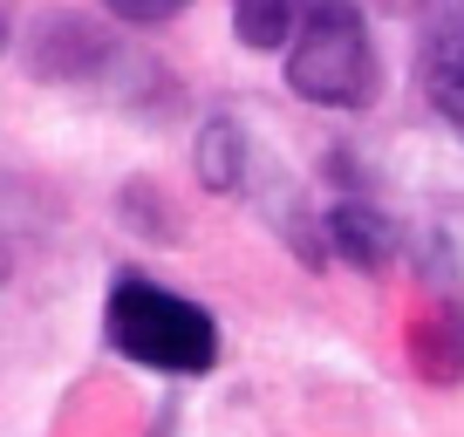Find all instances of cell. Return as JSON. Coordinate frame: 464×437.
I'll list each match as a JSON object with an SVG mask.
<instances>
[{
  "label": "cell",
  "mask_w": 464,
  "mask_h": 437,
  "mask_svg": "<svg viewBox=\"0 0 464 437\" xmlns=\"http://www.w3.org/2000/svg\"><path fill=\"white\" fill-rule=\"evenodd\" d=\"M102 335H110L116 355H130L144 369H164V376H205L218 363V321L198 301H185L171 287H150L137 274H123L110 287Z\"/></svg>",
  "instance_id": "1"
},
{
  "label": "cell",
  "mask_w": 464,
  "mask_h": 437,
  "mask_svg": "<svg viewBox=\"0 0 464 437\" xmlns=\"http://www.w3.org/2000/svg\"><path fill=\"white\" fill-rule=\"evenodd\" d=\"M294 96L321 110H362L376 96V42L362 7H301V28L287 48Z\"/></svg>",
  "instance_id": "2"
},
{
  "label": "cell",
  "mask_w": 464,
  "mask_h": 437,
  "mask_svg": "<svg viewBox=\"0 0 464 437\" xmlns=\"http://www.w3.org/2000/svg\"><path fill=\"white\" fill-rule=\"evenodd\" d=\"M110 34L96 28L89 15H42L28 34V69L42 75V83H89V75L110 69Z\"/></svg>",
  "instance_id": "3"
},
{
  "label": "cell",
  "mask_w": 464,
  "mask_h": 437,
  "mask_svg": "<svg viewBox=\"0 0 464 437\" xmlns=\"http://www.w3.org/2000/svg\"><path fill=\"white\" fill-rule=\"evenodd\" d=\"M321 233H328V247L342 253L348 267H362V274H382V267H390L396 233H390V218H382L376 205H362V199H334L328 212H321Z\"/></svg>",
  "instance_id": "4"
},
{
  "label": "cell",
  "mask_w": 464,
  "mask_h": 437,
  "mask_svg": "<svg viewBox=\"0 0 464 437\" xmlns=\"http://www.w3.org/2000/svg\"><path fill=\"white\" fill-rule=\"evenodd\" d=\"M410 355H417L423 383H458L464 376V301H430L410 328Z\"/></svg>",
  "instance_id": "5"
},
{
  "label": "cell",
  "mask_w": 464,
  "mask_h": 437,
  "mask_svg": "<svg viewBox=\"0 0 464 437\" xmlns=\"http://www.w3.org/2000/svg\"><path fill=\"white\" fill-rule=\"evenodd\" d=\"M198 185L205 191H246V131L232 117H212L198 131Z\"/></svg>",
  "instance_id": "6"
},
{
  "label": "cell",
  "mask_w": 464,
  "mask_h": 437,
  "mask_svg": "<svg viewBox=\"0 0 464 437\" xmlns=\"http://www.w3.org/2000/svg\"><path fill=\"white\" fill-rule=\"evenodd\" d=\"M423 89H430L437 117L464 137V28H450L444 42H430V55H423Z\"/></svg>",
  "instance_id": "7"
},
{
  "label": "cell",
  "mask_w": 464,
  "mask_h": 437,
  "mask_svg": "<svg viewBox=\"0 0 464 437\" xmlns=\"http://www.w3.org/2000/svg\"><path fill=\"white\" fill-rule=\"evenodd\" d=\"M294 28H301V7H280V0H239L232 7V34L253 55H280L294 42Z\"/></svg>",
  "instance_id": "8"
},
{
  "label": "cell",
  "mask_w": 464,
  "mask_h": 437,
  "mask_svg": "<svg viewBox=\"0 0 464 437\" xmlns=\"http://www.w3.org/2000/svg\"><path fill=\"white\" fill-rule=\"evenodd\" d=\"M116 21H130V28H164V21H178V7H116Z\"/></svg>",
  "instance_id": "9"
},
{
  "label": "cell",
  "mask_w": 464,
  "mask_h": 437,
  "mask_svg": "<svg viewBox=\"0 0 464 437\" xmlns=\"http://www.w3.org/2000/svg\"><path fill=\"white\" fill-rule=\"evenodd\" d=\"M7 34H14V15H7V7H0V48H7Z\"/></svg>",
  "instance_id": "10"
},
{
  "label": "cell",
  "mask_w": 464,
  "mask_h": 437,
  "mask_svg": "<svg viewBox=\"0 0 464 437\" xmlns=\"http://www.w3.org/2000/svg\"><path fill=\"white\" fill-rule=\"evenodd\" d=\"M7 274H14V260H7V247H0V287H7Z\"/></svg>",
  "instance_id": "11"
}]
</instances>
